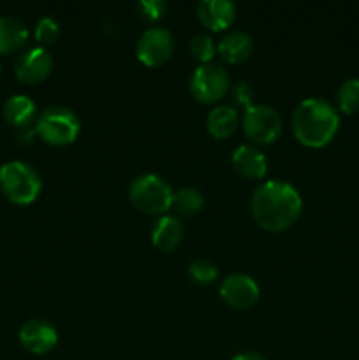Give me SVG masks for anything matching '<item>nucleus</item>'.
Wrapping results in <instances>:
<instances>
[{"mask_svg":"<svg viewBox=\"0 0 359 360\" xmlns=\"http://www.w3.org/2000/svg\"><path fill=\"white\" fill-rule=\"evenodd\" d=\"M338 108L345 115L359 111V77H348L340 84L336 91Z\"/></svg>","mask_w":359,"mask_h":360,"instance_id":"aec40b11","label":"nucleus"},{"mask_svg":"<svg viewBox=\"0 0 359 360\" xmlns=\"http://www.w3.org/2000/svg\"><path fill=\"white\" fill-rule=\"evenodd\" d=\"M189 51L194 60L201 63H210L211 58L217 53V46H215L213 39L208 34H197L190 39L189 42Z\"/></svg>","mask_w":359,"mask_h":360,"instance_id":"412c9836","label":"nucleus"},{"mask_svg":"<svg viewBox=\"0 0 359 360\" xmlns=\"http://www.w3.org/2000/svg\"><path fill=\"white\" fill-rule=\"evenodd\" d=\"M183 224L175 214H162L151 227V243L162 252H172L182 243Z\"/></svg>","mask_w":359,"mask_h":360,"instance_id":"4468645a","label":"nucleus"},{"mask_svg":"<svg viewBox=\"0 0 359 360\" xmlns=\"http://www.w3.org/2000/svg\"><path fill=\"white\" fill-rule=\"evenodd\" d=\"M189 276L197 285H210L217 281L218 267L208 259H197L190 262Z\"/></svg>","mask_w":359,"mask_h":360,"instance_id":"4be33fe9","label":"nucleus"},{"mask_svg":"<svg viewBox=\"0 0 359 360\" xmlns=\"http://www.w3.org/2000/svg\"><path fill=\"white\" fill-rule=\"evenodd\" d=\"M175 51V37L164 27H151L141 34L136 44V56L148 67H160Z\"/></svg>","mask_w":359,"mask_h":360,"instance_id":"6e6552de","label":"nucleus"},{"mask_svg":"<svg viewBox=\"0 0 359 360\" xmlns=\"http://www.w3.org/2000/svg\"><path fill=\"white\" fill-rule=\"evenodd\" d=\"M2 69H4V67H2V62H0V76H2Z\"/></svg>","mask_w":359,"mask_h":360,"instance_id":"bb28decb","label":"nucleus"},{"mask_svg":"<svg viewBox=\"0 0 359 360\" xmlns=\"http://www.w3.org/2000/svg\"><path fill=\"white\" fill-rule=\"evenodd\" d=\"M34 35L42 48L53 44L60 37V23L53 16H42L35 25Z\"/></svg>","mask_w":359,"mask_h":360,"instance_id":"5701e85b","label":"nucleus"},{"mask_svg":"<svg viewBox=\"0 0 359 360\" xmlns=\"http://www.w3.org/2000/svg\"><path fill=\"white\" fill-rule=\"evenodd\" d=\"M260 290L252 276L243 273L229 274L220 285V297L234 309H248L259 299Z\"/></svg>","mask_w":359,"mask_h":360,"instance_id":"9d476101","label":"nucleus"},{"mask_svg":"<svg viewBox=\"0 0 359 360\" xmlns=\"http://www.w3.org/2000/svg\"><path fill=\"white\" fill-rule=\"evenodd\" d=\"M250 206L260 227L270 232H282L296 224L301 214L303 200L291 183L270 179L253 190Z\"/></svg>","mask_w":359,"mask_h":360,"instance_id":"f257e3e1","label":"nucleus"},{"mask_svg":"<svg viewBox=\"0 0 359 360\" xmlns=\"http://www.w3.org/2000/svg\"><path fill=\"white\" fill-rule=\"evenodd\" d=\"M231 360H267L264 355L257 354V352H241V354L234 355Z\"/></svg>","mask_w":359,"mask_h":360,"instance_id":"a878e982","label":"nucleus"},{"mask_svg":"<svg viewBox=\"0 0 359 360\" xmlns=\"http://www.w3.org/2000/svg\"><path fill=\"white\" fill-rule=\"evenodd\" d=\"M232 167L238 174L248 179H260L266 176L267 160L256 144H239L232 151Z\"/></svg>","mask_w":359,"mask_h":360,"instance_id":"ddd939ff","label":"nucleus"},{"mask_svg":"<svg viewBox=\"0 0 359 360\" xmlns=\"http://www.w3.org/2000/svg\"><path fill=\"white\" fill-rule=\"evenodd\" d=\"M239 123L238 109L234 105L222 104L217 105L213 111L208 115L206 129L215 139H227L236 132Z\"/></svg>","mask_w":359,"mask_h":360,"instance_id":"a211bd4d","label":"nucleus"},{"mask_svg":"<svg viewBox=\"0 0 359 360\" xmlns=\"http://www.w3.org/2000/svg\"><path fill=\"white\" fill-rule=\"evenodd\" d=\"M2 112L6 122L9 125L16 127V129H28L32 125V122L37 120V105L25 94L11 95L4 102Z\"/></svg>","mask_w":359,"mask_h":360,"instance_id":"2eb2a0df","label":"nucleus"},{"mask_svg":"<svg viewBox=\"0 0 359 360\" xmlns=\"http://www.w3.org/2000/svg\"><path fill=\"white\" fill-rule=\"evenodd\" d=\"M129 199L143 213L164 214L171 207L172 188L162 176L144 172L130 181Z\"/></svg>","mask_w":359,"mask_h":360,"instance_id":"39448f33","label":"nucleus"},{"mask_svg":"<svg viewBox=\"0 0 359 360\" xmlns=\"http://www.w3.org/2000/svg\"><path fill=\"white\" fill-rule=\"evenodd\" d=\"M171 207H175L180 214L190 217L203 210L204 195L194 186H180L178 190H172Z\"/></svg>","mask_w":359,"mask_h":360,"instance_id":"6ab92c4d","label":"nucleus"},{"mask_svg":"<svg viewBox=\"0 0 359 360\" xmlns=\"http://www.w3.org/2000/svg\"><path fill=\"white\" fill-rule=\"evenodd\" d=\"M136 11L144 21L148 23H153V21H158L168 11V4L164 0H139L136 2Z\"/></svg>","mask_w":359,"mask_h":360,"instance_id":"b1692460","label":"nucleus"},{"mask_svg":"<svg viewBox=\"0 0 359 360\" xmlns=\"http://www.w3.org/2000/svg\"><path fill=\"white\" fill-rule=\"evenodd\" d=\"M81 132V122L73 109L65 105H49L35 120V134L53 146L74 143Z\"/></svg>","mask_w":359,"mask_h":360,"instance_id":"20e7f679","label":"nucleus"},{"mask_svg":"<svg viewBox=\"0 0 359 360\" xmlns=\"http://www.w3.org/2000/svg\"><path fill=\"white\" fill-rule=\"evenodd\" d=\"M28 41V28L20 18L0 14V55H9L23 48Z\"/></svg>","mask_w":359,"mask_h":360,"instance_id":"f3484780","label":"nucleus"},{"mask_svg":"<svg viewBox=\"0 0 359 360\" xmlns=\"http://www.w3.org/2000/svg\"><path fill=\"white\" fill-rule=\"evenodd\" d=\"M18 338H20L21 347L34 355L49 354L56 347V343H58V333H56V329L48 320L42 319L27 320L20 327Z\"/></svg>","mask_w":359,"mask_h":360,"instance_id":"9b49d317","label":"nucleus"},{"mask_svg":"<svg viewBox=\"0 0 359 360\" xmlns=\"http://www.w3.org/2000/svg\"><path fill=\"white\" fill-rule=\"evenodd\" d=\"M197 18L210 30H225L236 20V6L231 0H201Z\"/></svg>","mask_w":359,"mask_h":360,"instance_id":"f8f14e48","label":"nucleus"},{"mask_svg":"<svg viewBox=\"0 0 359 360\" xmlns=\"http://www.w3.org/2000/svg\"><path fill=\"white\" fill-rule=\"evenodd\" d=\"M253 41L246 32L232 30L222 37L218 42L217 53L220 58L227 63H241L252 55Z\"/></svg>","mask_w":359,"mask_h":360,"instance_id":"dca6fc26","label":"nucleus"},{"mask_svg":"<svg viewBox=\"0 0 359 360\" xmlns=\"http://www.w3.org/2000/svg\"><path fill=\"white\" fill-rule=\"evenodd\" d=\"M41 188V176L28 162L9 160L0 167V190L14 204L34 202Z\"/></svg>","mask_w":359,"mask_h":360,"instance_id":"7ed1b4c3","label":"nucleus"},{"mask_svg":"<svg viewBox=\"0 0 359 360\" xmlns=\"http://www.w3.org/2000/svg\"><path fill=\"white\" fill-rule=\"evenodd\" d=\"M53 70V56L42 46L25 49L20 53L14 62V74L20 81L28 84L41 83L51 74Z\"/></svg>","mask_w":359,"mask_h":360,"instance_id":"1a4fd4ad","label":"nucleus"},{"mask_svg":"<svg viewBox=\"0 0 359 360\" xmlns=\"http://www.w3.org/2000/svg\"><path fill=\"white\" fill-rule=\"evenodd\" d=\"M231 88V77L220 63H201L189 79V90L197 102L215 104Z\"/></svg>","mask_w":359,"mask_h":360,"instance_id":"423d86ee","label":"nucleus"},{"mask_svg":"<svg viewBox=\"0 0 359 360\" xmlns=\"http://www.w3.org/2000/svg\"><path fill=\"white\" fill-rule=\"evenodd\" d=\"M292 132L306 148H322L331 143L340 127L338 109L322 97L305 98L292 112Z\"/></svg>","mask_w":359,"mask_h":360,"instance_id":"f03ea898","label":"nucleus"},{"mask_svg":"<svg viewBox=\"0 0 359 360\" xmlns=\"http://www.w3.org/2000/svg\"><path fill=\"white\" fill-rule=\"evenodd\" d=\"M229 94H231L232 102L236 105H239V108H245V111L250 105H253V90L250 86V83H246V81H238V83L231 84Z\"/></svg>","mask_w":359,"mask_h":360,"instance_id":"393cba45","label":"nucleus"},{"mask_svg":"<svg viewBox=\"0 0 359 360\" xmlns=\"http://www.w3.org/2000/svg\"><path fill=\"white\" fill-rule=\"evenodd\" d=\"M243 130L256 144H271L282 132V118L270 104H253L243 115Z\"/></svg>","mask_w":359,"mask_h":360,"instance_id":"0eeeda50","label":"nucleus"}]
</instances>
